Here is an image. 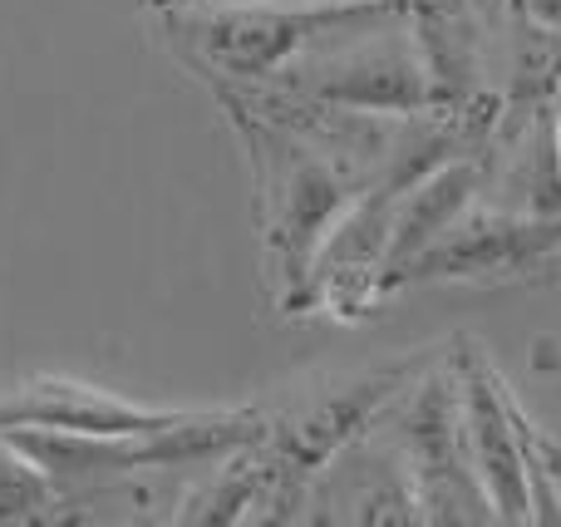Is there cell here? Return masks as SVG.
I'll return each mask as SVG.
<instances>
[{
    "mask_svg": "<svg viewBox=\"0 0 561 527\" xmlns=\"http://www.w3.org/2000/svg\"><path fill=\"white\" fill-rule=\"evenodd\" d=\"M389 429H394L409 473H414L424 523H497L493 503L473 473V459H468L454 375L409 385L394 400Z\"/></svg>",
    "mask_w": 561,
    "mask_h": 527,
    "instance_id": "cell-1",
    "label": "cell"
},
{
    "mask_svg": "<svg viewBox=\"0 0 561 527\" xmlns=\"http://www.w3.org/2000/svg\"><path fill=\"white\" fill-rule=\"evenodd\" d=\"M454 390L468 459H473V473L493 503L497 523H533V489H527V463L513 424V394L488 365V355L468 341L454 355Z\"/></svg>",
    "mask_w": 561,
    "mask_h": 527,
    "instance_id": "cell-2",
    "label": "cell"
},
{
    "mask_svg": "<svg viewBox=\"0 0 561 527\" xmlns=\"http://www.w3.org/2000/svg\"><path fill=\"white\" fill-rule=\"evenodd\" d=\"M193 410H144L134 400H118L108 390L59 375L15 385L0 394V434L10 429H65V434H163L183 424Z\"/></svg>",
    "mask_w": 561,
    "mask_h": 527,
    "instance_id": "cell-3",
    "label": "cell"
},
{
    "mask_svg": "<svg viewBox=\"0 0 561 527\" xmlns=\"http://www.w3.org/2000/svg\"><path fill=\"white\" fill-rule=\"evenodd\" d=\"M0 523H69L55 479L10 439H0Z\"/></svg>",
    "mask_w": 561,
    "mask_h": 527,
    "instance_id": "cell-4",
    "label": "cell"
}]
</instances>
